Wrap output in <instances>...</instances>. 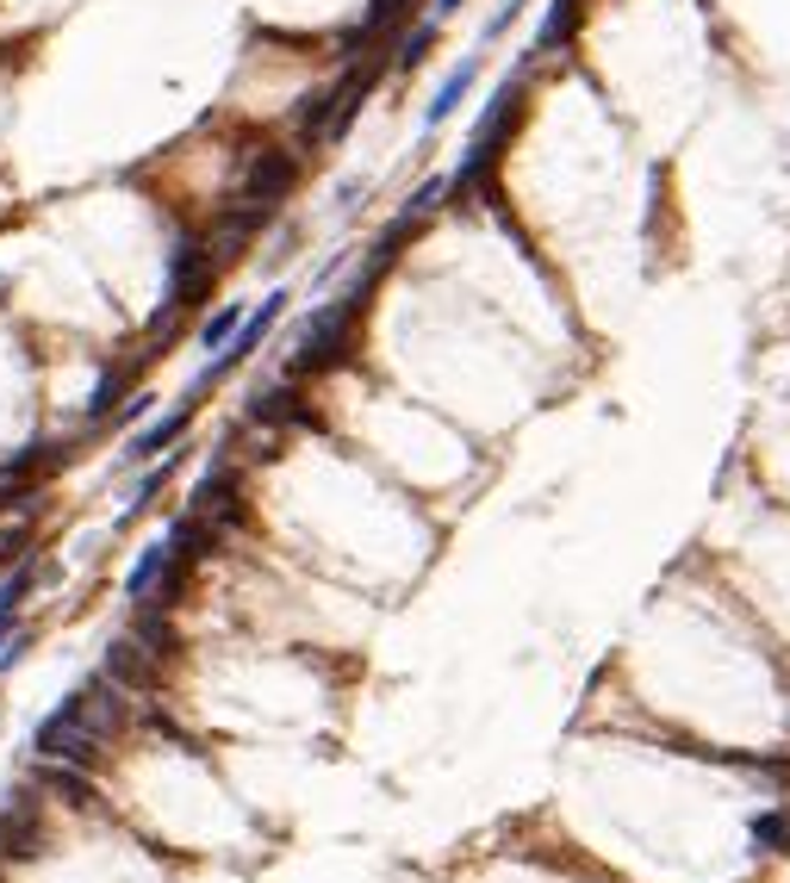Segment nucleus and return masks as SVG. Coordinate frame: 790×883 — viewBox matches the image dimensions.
I'll use <instances>...</instances> for the list:
<instances>
[{
  "label": "nucleus",
  "instance_id": "1",
  "mask_svg": "<svg viewBox=\"0 0 790 883\" xmlns=\"http://www.w3.org/2000/svg\"><path fill=\"white\" fill-rule=\"evenodd\" d=\"M379 281H386V274L362 262V268L348 274L343 293H331L324 305L305 312L300 336H293V355H286V379H317V374H331V367H343L348 355H355V336H362V324H367V305H374Z\"/></svg>",
  "mask_w": 790,
  "mask_h": 883
},
{
  "label": "nucleus",
  "instance_id": "2",
  "mask_svg": "<svg viewBox=\"0 0 790 883\" xmlns=\"http://www.w3.org/2000/svg\"><path fill=\"white\" fill-rule=\"evenodd\" d=\"M219 274H224L219 243L181 231V237L169 243V255H162V305L150 312V336H162V343H169V336L181 331V317L200 312V305L212 300Z\"/></svg>",
  "mask_w": 790,
  "mask_h": 883
},
{
  "label": "nucleus",
  "instance_id": "3",
  "mask_svg": "<svg viewBox=\"0 0 790 883\" xmlns=\"http://www.w3.org/2000/svg\"><path fill=\"white\" fill-rule=\"evenodd\" d=\"M32 753L38 759H63V765H81V772H94L100 759H107V741L81 728V691H69L44 722L32 728Z\"/></svg>",
  "mask_w": 790,
  "mask_h": 883
},
{
  "label": "nucleus",
  "instance_id": "4",
  "mask_svg": "<svg viewBox=\"0 0 790 883\" xmlns=\"http://www.w3.org/2000/svg\"><path fill=\"white\" fill-rule=\"evenodd\" d=\"M286 305H293V293H286V286H274L269 300H262V305H255L250 317H243V331L231 336V343H224L219 355H212V362L200 367V374H193V386H188V393H200V398H206L212 386H219V379H231V374H237V367L250 362L255 348H262V336H269L274 324H281V317H286Z\"/></svg>",
  "mask_w": 790,
  "mask_h": 883
},
{
  "label": "nucleus",
  "instance_id": "5",
  "mask_svg": "<svg viewBox=\"0 0 790 883\" xmlns=\"http://www.w3.org/2000/svg\"><path fill=\"white\" fill-rule=\"evenodd\" d=\"M412 13H417V0H367L362 19L336 38V63H355V50H386L393 57V44L412 32Z\"/></svg>",
  "mask_w": 790,
  "mask_h": 883
},
{
  "label": "nucleus",
  "instance_id": "6",
  "mask_svg": "<svg viewBox=\"0 0 790 883\" xmlns=\"http://www.w3.org/2000/svg\"><path fill=\"white\" fill-rule=\"evenodd\" d=\"M300 181H305L300 150H262V156H250V169H243L237 200L243 205H262V212H281V205L300 193Z\"/></svg>",
  "mask_w": 790,
  "mask_h": 883
},
{
  "label": "nucleus",
  "instance_id": "7",
  "mask_svg": "<svg viewBox=\"0 0 790 883\" xmlns=\"http://www.w3.org/2000/svg\"><path fill=\"white\" fill-rule=\"evenodd\" d=\"M44 852V803L32 790H7L0 803V865H26Z\"/></svg>",
  "mask_w": 790,
  "mask_h": 883
},
{
  "label": "nucleus",
  "instance_id": "8",
  "mask_svg": "<svg viewBox=\"0 0 790 883\" xmlns=\"http://www.w3.org/2000/svg\"><path fill=\"white\" fill-rule=\"evenodd\" d=\"M517 125H523V75H510V81H498V94L486 100V112H479V125H474V138H467V150L498 162Z\"/></svg>",
  "mask_w": 790,
  "mask_h": 883
},
{
  "label": "nucleus",
  "instance_id": "9",
  "mask_svg": "<svg viewBox=\"0 0 790 883\" xmlns=\"http://www.w3.org/2000/svg\"><path fill=\"white\" fill-rule=\"evenodd\" d=\"M193 417H200V393H181L169 405V417H156L150 429H138V436L125 442L119 467H143V460H156V455H169V448H181V436L193 429Z\"/></svg>",
  "mask_w": 790,
  "mask_h": 883
},
{
  "label": "nucleus",
  "instance_id": "10",
  "mask_svg": "<svg viewBox=\"0 0 790 883\" xmlns=\"http://www.w3.org/2000/svg\"><path fill=\"white\" fill-rule=\"evenodd\" d=\"M81 691V728H88V734H100V741H112V734H119V728L131 722V703H125V684H112L107 672H94V679H81L75 684Z\"/></svg>",
  "mask_w": 790,
  "mask_h": 883
},
{
  "label": "nucleus",
  "instance_id": "11",
  "mask_svg": "<svg viewBox=\"0 0 790 883\" xmlns=\"http://www.w3.org/2000/svg\"><path fill=\"white\" fill-rule=\"evenodd\" d=\"M100 672H107L112 684H125V691H156L162 653H150L138 635H119V641H107V666H100Z\"/></svg>",
  "mask_w": 790,
  "mask_h": 883
},
{
  "label": "nucleus",
  "instance_id": "12",
  "mask_svg": "<svg viewBox=\"0 0 790 883\" xmlns=\"http://www.w3.org/2000/svg\"><path fill=\"white\" fill-rule=\"evenodd\" d=\"M231 498H243V474H237V460H231V448H212L206 474L193 479V491H188V510H200V517H219Z\"/></svg>",
  "mask_w": 790,
  "mask_h": 883
},
{
  "label": "nucleus",
  "instance_id": "13",
  "mask_svg": "<svg viewBox=\"0 0 790 883\" xmlns=\"http://www.w3.org/2000/svg\"><path fill=\"white\" fill-rule=\"evenodd\" d=\"M243 417H250L255 429H274V424H300V429H317V410H305L300 379H281V386H269V393H255Z\"/></svg>",
  "mask_w": 790,
  "mask_h": 883
},
{
  "label": "nucleus",
  "instance_id": "14",
  "mask_svg": "<svg viewBox=\"0 0 790 883\" xmlns=\"http://www.w3.org/2000/svg\"><path fill=\"white\" fill-rule=\"evenodd\" d=\"M479 69H486V57H460L455 69L443 75V88L429 94V106H424V131H443L448 119L460 112V100L474 94V81H479Z\"/></svg>",
  "mask_w": 790,
  "mask_h": 883
},
{
  "label": "nucleus",
  "instance_id": "15",
  "mask_svg": "<svg viewBox=\"0 0 790 883\" xmlns=\"http://www.w3.org/2000/svg\"><path fill=\"white\" fill-rule=\"evenodd\" d=\"M219 536H224V529L212 517H200V510H181V517H169V529H162V541H169L181 560H193V567L219 548Z\"/></svg>",
  "mask_w": 790,
  "mask_h": 883
},
{
  "label": "nucleus",
  "instance_id": "16",
  "mask_svg": "<svg viewBox=\"0 0 790 883\" xmlns=\"http://www.w3.org/2000/svg\"><path fill=\"white\" fill-rule=\"evenodd\" d=\"M44 579H50V567H44V560H38V554H32V560H19V567L7 572V579H0V635H7V629H13V622H19V610H26V598H32V591H38V585H44Z\"/></svg>",
  "mask_w": 790,
  "mask_h": 883
},
{
  "label": "nucleus",
  "instance_id": "17",
  "mask_svg": "<svg viewBox=\"0 0 790 883\" xmlns=\"http://www.w3.org/2000/svg\"><path fill=\"white\" fill-rule=\"evenodd\" d=\"M138 379V362H119V367H107V374L94 379V393H88V405H81V417L88 424H107L112 417V405H125V386Z\"/></svg>",
  "mask_w": 790,
  "mask_h": 883
},
{
  "label": "nucleus",
  "instance_id": "18",
  "mask_svg": "<svg viewBox=\"0 0 790 883\" xmlns=\"http://www.w3.org/2000/svg\"><path fill=\"white\" fill-rule=\"evenodd\" d=\"M579 19H585V0H554L548 19H541V32H536V50L529 57H548V50H567L573 32H579Z\"/></svg>",
  "mask_w": 790,
  "mask_h": 883
},
{
  "label": "nucleus",
  "instance_id": "19",
  "mask_svg": "<svg viewBox=\"0 0 790 883\" xmlns=\"http://www.w3.org/2000/svg\"><path fill=\"white\" fill-rule=\"evenodd\" d=\"M436 38H443V26H436V19L424 13V19L412 26V32H405V38L393 44V75H417V69L429 63V50H436Z\"/></svg>",
  "mask_w": 790,
  "mask_h": 883
},
{
  "label": "nucleus",
  "instance_id": "20",
  "mask_svg": "<svg viewBox=\"0 0 790 883\" xmlns=\"http://www.w3.org/2000/svg\"><path fill=\"white\" fill-rule=\"evenodd\" d=\"M32 541H38V510H19V522H0V579L32 560Z\"/></svg>",
  "mask_w": 790,
  "mask_h": 883
},
{
  "label": "nucleus",
  "instance_id": "21",
  "mask_svg": "<svg viewBox=\"0 0 790 883\" xmlns=\"http://www.w3.org/2000/svg\"><path fill=\"white\" fill-rule=\"evenodd\" d=\"M169 554H174V548H169V541H162V536H156V541H150V548L138 554V567L125 572V598H131V603H143V598H150V585L162 579V567H169Z\"/></svg>",
  "mask_w": 790,
  "mask_h": 883
},
{
  "label": "nucleus",
  "instance_id": "22",
  "mask_svg": "<svg viewBox=\"0 0 790 883\" xmlns=\"http://www.w3.org/2000/svg\"><path fill=\"white\" fill-rule=\"evenodd\" d=\"M131 635H138L150 653H174V622H169V610H156V603H138V622H131Z\"/></svg>",
  "mask_w": 790,
  "mask_h": 883
},
{
  "label": "nucleus",
  "instance_id": "23",
  "mask_svg": "<svg viewBox=\"0 0 790 883\" xmlns=\"http://www.w3.org/2000/svg\"><path fill=\"white\" fill-rule=\"evenodd\" d=\"M243 317H250L243 305H219V312H206V317H200V343H206L212 355H219V348L243 331Z\"/></svg>",
  "mask_w": 790,
  "mask_h": 883
},
{
  "label": "nucleus",
  "instance_id": "24",
  "mask_svg": "<svg viewBox=\"0 0 790 883\" xmlns=\"http://www.w3.org/2000/svg\"><path fill=\"white\" fill-rule=\"evenodd\" d=\"M753 846L759 852H790V809H759L753 815Z\"/></svg>",
  "mask_w": 790,
  "mask_h": 883
},
{
  "label": "nucleus",
  "instance_id": "25",
  "mask_svg": "<svg viewBox=\"0 0 790 883\" xmlns=\"http://www.w3.org/2000/svg\"><path fill=\"white\" fill-rule=\"evenodd\" d=\"M523 7H529V0H505V7H498V13L486 19V32H479V44H498V38H505L510 26L523 19Z\"/></svg>",
  "mask_w": 790,
  "mask_h": 883
},
{
  "label": "nucleus",
  "instance_id": "26",
  "mask_svg": "<svg viewBox=\"0 0 790 883\" xmlns=\"http://www.w3.org/2000/svg\"><path fill=\"white\" fill-rule=\"evenodd\" d=\"M156 405H162L156 393H131V398H125V410H119V417H125V424H143V417H150V410H156Z\"/></svg>",
  "mask_w": 790,
  "mask_h": 883
},
{
  "label": "nucleus",
  "instance_id": "27",
  "mask_svg": "<svg viewBox=\"0 0 790 883\" xmlns=\"http://www.w3.org/2000/svg\"><path fill=\"white\" fill-rule=\"evenodd\" d=\"M460 7H467V0H429V19H436V26H448V19L460 13Z\"/></svg>",
  "mask_w": 790,
  "mask_h": 883
},
{
  "label": "nucleus",
  "instance_id": "28",
  "mask_svg": "<svg viewBox=\"0 0 790 883\" xmlns=\"http://www.w3.org/2000/svg\"><path fill=\"white\" fill-rule=\"evenodd\" d=\"M0 641H7V635H0Z\"/></svg>",
  "mask_w": 790,
  "mask_h": 883
}]
</instances>
